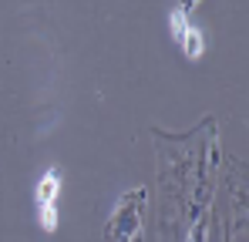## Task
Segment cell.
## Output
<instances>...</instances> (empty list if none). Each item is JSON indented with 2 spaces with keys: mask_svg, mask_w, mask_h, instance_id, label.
<instances>
[{
  "mask_svg": "<svg viewBox=\"0 0 249 242\" xmlns=\"http://www.w3.org/2000/svg\"><path fill=\"white\" fill-rule=\"evenodd\" d=\"M142 202H145V192H142V189L122 199L118 212H115L111 222H108V232H105L111 242H135L138 236H142V219H138Z\"/></svg>",
  "mask_w": 249,
  "mask_h": 242,
  "instance_id": "1",
  "label": "cell"
},
{
  "mask_svg": "<svg viewBox=\"0 0 249 242\" xmlns=\"http://www.w3.org/2000/svg\"><path fill=\"white\" fill-rule=\"evenodd\" d=\"M57 195H61V172L57 168H47L41 175V182H37V192H34L37 212H41V225L47 232L57 229Z\"/></svg>",
  "mask_w": 249,
  "mask_h": 242,
  "instance_id": "2",
  "label": "cell"
},
{
  "mask_svg": "<svg viewBox=\"0 0 249 242\" xmlns=\"http://www.w3.org/2000/svg\"><path fill=\"white\" fill-rule=\"evenodd\" d=\"M202 47H206V40H202V34H199L196 27H189V34L182 37V51H185L189 57H199V54H202Z\"/></svg>",
  "mask_w": 249,
  "mask_h": 242,
  "instance_id": "3",
  "label": "cell"
},
{
  "mask_svg": "<svg viewBox=\"0 0 249 242\" xmlns=\"http://www.w3.org/2000/svg\"><path fill=\"white\" fill-rule=\"evenodd\" d=\"M172 27H175V31H172V34H175V40L182 44V37L189 34V20H185V10H172Z\"/></svg>",
  "mask_w": 249,
  "mask_h": 242,
  "instance_id": "4",
  "label": "cell"
}]
</instances>
